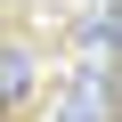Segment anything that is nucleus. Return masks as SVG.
Masks as SVG:
<instances>
[{
    "label": "nucleus",
    "instance_id": "f257e3e1",
    "mask_svg": "<svg viewBox=\"0 0 122 122\" xmlns=\"http://www.w3.org/2000/svg\"><path fill=\"white\" fill-rule=\"evenodd\" d=\"M49 122H114V57L81 49V65H73V81H65Z\"/></svg>",
    "mask_w": 122,
    "mask_h": 122
},
{
    "label": "nucleus",
    "instance_id": "f03ea898",
    "mask_svg": "<svg viewBox=\"0 0 122 122\" xmlns=\"http://www.w3.org/2000/svg\"><path fill=\"white\" fill-rule=\"evenodd\" d=\"M0 98H8V114H25L41 98V41L8 16V41H0Z\"/></svg>",
    "mask_w": 122,
    "mask_h": 122
}]
</instances>
